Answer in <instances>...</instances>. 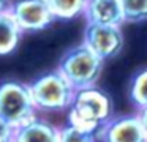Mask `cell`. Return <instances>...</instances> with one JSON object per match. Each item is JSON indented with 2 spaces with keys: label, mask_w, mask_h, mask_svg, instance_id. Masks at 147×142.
<instances>
[{
  "label": "cell",
  "mask_w": 147,
  "mask_h": 142,
  "mask_svg": "<svg viewBox=\"0 0 147 142\" xmlns=\"http://www.w3.org/2000/svg\"><path fill=\"white\" fill-rule=\"evenodd\" d=\"M112 117L114 104L106 92L96 88L95 85L76 90L73 103L68 109V125L96 136V133Z\"/></svg>",
  "instance_id": "obj_1"
},
{
  "label": "cell",
  "mask_w": 147,
  "mask_h": 142,
  "mask_svg": "<svg viewBox=\"0 0 147 142\" xmlns=\"http://www.w3.org/2000/svg\"><path fill=\"white\" fill-rule=\"evenodd\" d=\"M105 66V60L92 52L82 43L71 47L59 62V73L70 82L74 90L89 88L96 84Z\"/></svg>",
  "instance_id": "obj_2"
},
{
  "label": "cell",
  "mask_w": 147,
  "mask_h": 142,
  "mask_svg": "<svg viewBox=\"0 0 147 142\" xmlns=\"http://www.w3.org/2000/svg\"><path fill=\"white\" fill-rule=\"evenodd\" d=\"M29 90L35 107L45 112L68 110L76 93V90L59 73V69L38 76L29 84Z\"/></svg>",
  "instance_id": "obj_3"
},
{
  "label": "cell",
  "mask_w": 147,
  "mask_h": 142,
  "mask_svg": "<svg viewBox=\"0 0 147 142\" xmlns=\"http://www.w3.org/2000/svg\"><path fill=\"white\" fill-rule=\"evenodd\" d=\"M38 109L32 100L29 84L19 81L0 82V117L14 129L36 118Z\"/></svg>",
  "instance_id": "obj_4"
},
{
  "label": "cell",
  "mask_w": 147,
  "mask_h": 142,
  "mask_svg": "<svg viewBox=\"0 0 147 142\" xmlns=\"http://www.w3.org/2000/svg\"><path fill=\"white\" fill-rule=\"evenodd\" d=\"M123 43L125 38L122 25H105L87 22L84 28L82 44L105 62L119 55L123 47Z\"/></svg>",
  "instance_id": "obj_5"
},
{
  "label": "cell",
  "mask_w": 147,
  "mask_h": 142,
  "mask_svg": "<svg viewBox=\"0 0 147 142\" xmlns=\"http://www.w3.org/2000/svg\"><path fill=\"white\" fill-rule=\"evenodd\" d=\"M10 11L22 32H40L55 21L46 0H14Z\"/></svg>",
  "instance_id": "obj_6"
},
{
  "label": "cell",
  "mask_w": 147,
  "mask_h": 142,
  "mask_svg": "<svg viewBox=\"0 0 147 142\" xmlns=\"http://www.w3.org/2000/svg\"><path fill=\"white\" fill-rule=\"evenodd\" d=\"M101 142H147V134L138 114L112 117L96 133Z\"/></svg>",
  "instance_id": "obj_7"
},
{
  "label": "cell",
  "mask_w": 147,
  "mask_h": 142,
  "mask_svg": "<svg viewBox=\"0 0 147 142\" xmlns=\"http://www.w3.org/2000/svg\"><path fill=\"white\" fill-rule=\"evenodd\" d=\"M82 16L86 17L87 22H93V24H125L120 0H87Z\"/></svg>",
  "instance_id": "obj_8"
},
{
  "label": "cell",
  "mask_w": 147,
  "mask_h": 142,
  "mask_svg": "<svg viewBox=\"0 0 147 142\" xmlns=\"http://www.w3.org/2000/svg\"><path fill=\"white\" fill-rule=\"evenodd\" d=\"M60 128L45 118H33L27 125L14 129L13 142H59Z\"/></svg>",
  "instance_id": "obj_9"
},
{
  "label": "cell",
  "mask_w": 147,
  "mask_h": 142,
  "mask_svg": "<svg viewBox=\"0 0 147 142\" xmlns=\"http://www.w3.org/2000/svg\"><path fill=\"white\" fill-rule=\"evenodd\" d=\"M24 32L18 25L10 8L0 13V55H8L18 47Z\"/></svg>",
  "instance_id": "obj_10"
},
{
  "label": "cell",
  "mask_w": 147,
  "mask_h": 142,
  "mask_svg": "<svg viewBox=\"0 0 147 142\" xmlns=\"http://www.w3.org/2000/svg\"><path fill=\"white\" fill-rule=\"evenodd\" d=\"M55 19L70 21L84 14L87 0H46Z\"/></svg>",
  "instance_id": "obj_11"
},
{
  "label": "cell",
  "mask_w": 147,
  "mask_h": 142,
  "mask_svg": "<svg viewBox=\"0 0 147 142\" xmlns=\"http://www.w3.org/2000/svg\"><path fill=\"white\" fill-rule=\"evenodd\" d=\"M130 100L138 110L147 107V68L134 73L130 84Z\"/></svg>",
  "instance_id": "obj_12"
},
{
  "label": "cell",
  "mask_w": 147,
  "mask_h": 142,
  "mask_svg": "<svg viewBox=\"0 0 147 142\" xmlns=\"http://www.w3.org/2000/svg\"><path fill=\"white\" fill-rule=\"evenodd\" d=\"M125 24H139L147 21V0H120Z\"/></svg>",
  "instance_id": "obj_13"
},
{
  "label": "cell",
  "mask_w": 147,
  "mask_h": 142,
  "mask_svg": "<svg viewBox=\"0 0 147 142\" xmlns=\"http://www.w3.org/2000/svg\"><path fill=\"white\" fill-rule=\"evenodd\" d=\"M59 142H96V136L92 133L78 129L71 125L60 128V141Z\"/></svg>",
  "instance_id": "obj_14"
},
{
  "label": "cell",
  "mask_w": 147,
  "mask_h": 142,
  "mask_svg": "<svg viewBox=\"0 0 147 142\" xmlns=\"http://www.w3.org/2000/svg\"><path fill=\"white\" fill-rule=\"evenodd\" d=\"M13 136L14 128L5 118L0 117V142H13Z\"/></svg>",
  "instance_id": "obj_15"
},
{
  "label": "cell",
  "mask_w": 147,
  "mask_h": 142,
  "mask_svg": "<svg viewBox=\"0 0 147 142\" xmlns=\"http://www.w3.org/2000/svg\"><path fill=\"white\" fill-rule=\"evenodd\" d=\"M138 115H139L141 123H142V126H144V131H146V134H147V107L138 110Z\"/></svg>",
  "instance_id": "obj_16"
},
{
  "label": "cell",
  "mask_w": 147,
  "mask_h": 142,
  "mask_svg": "<svg viewBox=\"0 0 147 142\" xmlns=\"http://www.w3.org/2000/svg\"><path fill=\"white\" fill-rule=\"evenodd\" d=\"M8 8H10V3H8L7 0H0V13L8 9Z\"/></svg>",
  "instance_id": "obj_17"
}]
</instances>
